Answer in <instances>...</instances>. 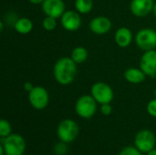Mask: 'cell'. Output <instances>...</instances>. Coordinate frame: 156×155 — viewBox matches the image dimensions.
<instances>
[{"mask_svg": "<svg viewBox=\"0 0 156 155\" xmlns=\"http://www.w3.org/2000/svg\"><path fill=\"white\" fill-rule=\"evenodd\" d=\"M77 75V63L70 57H62L58 58L53 67V76L55 80L62 85L71 84Z\"/></svg>", "mask_w": 156, "mask_h": 155, "instance_id": "1", "label": "cell"}, {"mask_svg": "<svg viewBox=\"0 0 156 155\" xmlns=\"http://www.w3.org/2000/svg\"><path fill=\"white\" fill-rule=\"evenodd\" d=\"M98 108V102L91 95L84 94L80 96L75 103V111L78 116L88 120L92 118Z\"/></svg>", "mask_w": 156, "mask_h": 155, "instance_id": "2", "label": "cell"}, {"mask_svg": "<svg viewBox=\"0 0 156 155\" xmlns=\"http://www.w3.org/2000/svg\"><path fill=\"white\" fill-rule=\"evenodd\" d=\"M80 132L78 123L71 119H65L59 122L57 128V136L59 141L70 143L74 142Z\"/></svg>", "mask_w": 156, "mask_h": 155, "instance_id": "3", "label": "cell"}, {"mask_svg": "<svg viewBox=\"0 0 156 155\" xmlns=\"http://www.w3.org/2000/svg\"><path fill=\"white\" fill-rule=\"evenodd\" d=\"M1 144L5 155H24L27 148L25 139L17 133H11L5 138H1Z\"/></svg>", "mask_w": 156, "mask_h": 155, "instance_id": "4", "label": "cell"}, {"mask_svg": "<svg viewBox=\"0 0 156 155\" xmlns=\"http://www.w3.org/2000/svg\"><path fill=\"white\" fill-rule=\"evenodd\" d=\"M90 95L95 99L98 104L111 103L114 98V92L112 88L102 81L95 82L90 89Z\"/></svg>", "mask_w": 156, "mask_h": 155, "instance_id": "5", "label": "cell"}, {"mask_svg": "<svg viewBox=\"0 0 156 155\" xmlns=\"http://www.w3.org/2000/svg\"><path fill=\"white\" fill-rule=\"evenodd\" d=\"M134 41L136 46L144 51L154 49L156 48V31L150 27L142 28L136 33Z\"/></svg>", "mask_w": 156, "mask_h": 155, "instance_id": "6", "label": "cell"}, {"mask_svg": "<svg viewBox=\"0 0 156 155\" xmlns=\"http://www.w3.org/2000/svg\"><path fill=\"white\" fill-rule=\"evenodd\" d=\"M28 100L30 105L35 110H44L49 103L48 91L42 86H35L34 89L28 93Z\"/></svg>", "mask_w": 156, "mask_h": 155, "instance_id": "7", "label": "cell"}, {"mask_svg": "<svg viewBox=\"0 0 156 155\" xmlns=\"http://www.w3.org/2000/svg\"><path fill=\"white\" fill-rule=\"evenodd\" d=\"M155 143V135L150 130H141L135 135L134 145L143 153H147L154 149Z\"/></svg>", "mask_w": 156, "mask_h": 155, "instance_id": "8", "label": "cell"}, {"mask_svg": "<svg viewBox=\"0 0 156 155\" xmlns=\"http://www.w3.org/2000/svg\"><path fill=\"white\" fill-rule=\"evenodd\" d=\"M62 27L69 32H75L81 26L80 14L76 10H66L60 17Z\"/></svg>", "mask_w": 156, "mask_h": 155, "instance_id": "9", "label": "cell"}, {"mask_svg": "<svg viewBox=\"0 0 156 155\" xmlns=\"http://www.w3.org/2000/svg\"><path fill=\"white\" fill-rule=\"evenodd\" d=\"M140 69L147 77H156V50L151 49L144 51L140 59Z\"/></svg>", "mask_w": 156, "mask_h": 155, "instance_id": "10", "label": "cell"}, {"mask_svg": "<svg viewBox=\"0 0 156 155\" xmlns=\"http://www.w3.org/2000/svg\"><path fill=\"white\" fill-rule=\"evenodd\" d=\"M41 9L46 16L60 18L66 11V5L63 0H44Z\"/></svg>", "mask_w": 156, "mask_h": 155, "instance_id": "11", "label": "cell"}, {"mask_svg": "<svg viewBox=\"0 0 156 155\" xmlns=\"http://www.w3.org/2000/svg\"><path fill=\"white\" fill-rule=\"evenodd\" d=\"M154 5V0H132L130 3V10L136 17H145L153 12Z\"/></svg>", "mask_w": 156, "mask_h": 155, "instance_id": "12", "label": "cell"}, {"mask_svg": "<svg viewBox=\"0 0 156 155\" xmlns=\"http://www.w3.org/2000/svg\"><path fill=\"white\" fill-rule=\"evenodd\" d=\"M90 30L96 35H105L112 27L111 19L105 16H98L92 18L89 24Z\"/></svg>", "mask_w": 156, "mask_h": 155, "instance_id": "13", "label": "cell"}, {"mask_svg": "<svg viewBox=\"0 0 156 155\" xmlns=\"http://www.w3.org/2000/svg\"><path fill=\"white\" fill-rule=\"evenodd\" d=\"M133 40L132 30L126 26L119 27L114 34V41L118 47L122 48H128Z\"/></svg>", "mask_w": 156, "mask_h": 155, "instance_id": "14", "label": "cell"}, {"mask_svg": "<svg viewBox=\"0 0 156 155\" xmlns=\"http://www.w3.org/2000/svg\"><path fill=\"white\" fill-rule=\"evenodd\" d=\"M123 76L126 81L131 84L143 83L147 77L140 68H129L124 71Z\"/></svg>", "mask_w": 156, "mask_h": 155, "instance_id": "15", "label": "cell"}, {"mask_svg": "<svg viewBox=\"0 0 156 155\" xmlns=\"http://www.w3.org/2000/svg\"><path fill=\"white\" fill-rule=\"evenodd\" d=\"M33 22L31 19L27 17H19L15 25H14V29L16 33L20 35H27L30 33L33 29Z\"/></svg>", "mask_w": 156, "mask_h": 155, "instance_id": "16", "label": "cell"}, {"mask_svg": "<svg viewBox=\"0 0 156 155\" xmlns=\"http://www.w3.org/2000/svg\"><path fill=\"white\" fill-rule=\"evenodd\" d=\"M89 57L88 49L84 47H76L72 49L70 53V58L73 59V61L77 64H81L87 60Z\"/></svg>", "mask_w": 156, "mask_h": 155, "instance_id": "17", "label": "cell"}, {"mask_svg": "<svg viewBox=\"0 0 156 155\" xmlns=\"http://www.w3.org/2000/svg\"><path fill=\"white\" fill-rule=\"evenodd\" d=\"M75 9L80 15L90 13L93 8V0H75Z\"/></svg>", "mask_w": 156, "mask_h": 155, "instance_id": "18", "label": "cell"}, {"mask_svg": "<svg viewBox=\"0 0 156 155\" xmlns=\"http://www.w3.org/2000/svg\"><path fill=\"white\" fill-rule=\"evenodd\" d=\"M12 133V126L10 122L5 119L0 121V138H5Z\"/></svg>", "mask_w": 156, "mask_h": 155, "instance_id": "19", "label": "cell"}, {"mask_svg": "<svg viewBox=\"0 0 156 155\" xmlns=\"http://www.w3.org/2000/svg\"><path fill=\"white\" fill-rule=\"evenodd\" d=\"M57 19L58 18L46 16V17L42 20V26H43V28L45 30H47V31H53L57 27V25H58Z\"/></svg>", "mask_w": 156, "mask_h": 155, "instance_id": "20", "label": "cell"}, {"mask_svg": "<svg viewBox=\"0 0 156 155\" xmlns=\"http://www.w3.org/2000/svg\"><path fill=\"white\" fill-rule=\"evenodd\" d=\"M53 151H54V153L56 155H66L69 152L68 143H63V142L60 141L59 143L55 144Z\"/></svg>", "mask_w": 156, "mask_h": 155, "instance_id": "21", "label": "cell"}, {"mask_svg": "<svg viewBox=\"0 0 156 155\" xmlns=\"http://www.w3.org/2000/svg\"><path fill=\"white\" fill-rule=\"evenodd\" d=\"M142 152H140L135 146H127L125 148H123L119 155H142Z\"/></svg>", "mask_w": 156, "mask_h": 155, "instance_id": "22", "label": "cell"}, {"mask_svg": "<svg viewBox=\"0 0 156 155\" xmlns=\"http://www.w3.org/2000/svg\"><path fill=\"white\" fill-rule=\"evenodd\" d=\"M146 111L150 116L156 118V98L148 102L146 106Z\"/></svg>", "mask_w": 156, "mask_h": 155, "instance_id": "23", "label": "cell"}, {"mask_svg": "<svg viewBox=\"0 0 156 155\" xmlns=\"http://www.w3.org/2000/svg\"><path fill=\"white\" fill-rule=\"evenodd\" d=\"M101 112L103 115H105V116H109L110 114H112V107L111 103L101 104Z\"/></svg>", "mask_w": 156, "mask_h": 155, "instance_id": "24", "label": "cell"}, {"mask_svg": "<svg viewBox=\"0 0 156 155\" xmlns=\"http://www.w3.org/2000/svg\"><path fill=\"white\" fill-rule=\"evenodd\" d=\"M34 87H35V86H34L31 82H29V81H27V82L24 83V90H25L27 92H28V93L34 89Z\"/></svg>", "mask_w": 156, "mask_h": 155, "instance_id": "25", "label": "cell"}, {"mask_svg": "<svg viewBox=\"0 0 156 155\" xmlns=\"http://www.w3.org/2000/svg\"><path fill=\"white\" fill-rule=\"evenodd\" d=\"M28 1L33 5H41L44 2V0H28Z\"/></svg>", "mask_w": 156, "mask_h": 155, "instance_id": "26", "label": "cell"}, {"mask_svg": "<svg viewBox=\"0 0 156 155\" xmlns=\"http://www.w3.org/2000/svg\"><path fill=\"white\" fill-rule=\"evenodd\" d=\"M0 155H5V150H4V147H3L2 144H0Z\"/></svg>", "mask_w": 156, "mask_h": 155, "instance_id": "27", "label": "cell"}, {"mask_svg": "<svg viewBox=\"0 0 156 155\" xmlns=\"http://www.w3.org/2000/svg\"><path fill=\"white\" fill-rule=\"evenodd\" d=\"M147 155H156V149H153L152 151H150L149 153H147Z\"/></svg>", "mask_w": 156, "mask_h": 155, "instance_id": "28", "label": "cell"}, {"mask_svg": "<svg viewBox=\"0 0 156 155\" xmlns=\"http://www.w3.org/2000/svg\"><path fill=\"white\" fill-rule=\"evenodd\" d=\"M153 13L154 15V16L156 17V3H154V8H153Z\"/></svg>", "mask_w": 156, "mask_h": 155, "instance_id": "29", "label": "cell"}, {"mask_svg": "<svg viewBox=\"0 0 156 155\" xmlns=\"http://www.w3.org/2000/svg\"><path fill=\"white\" fill-rule=\"evenodd\" d=\"M154 96H155V98H156V90H154Z\"/></svg>", "mask_w": 156, "mask_h": 155, "instance_id": "30", "label": "cell"}]
</instances>
